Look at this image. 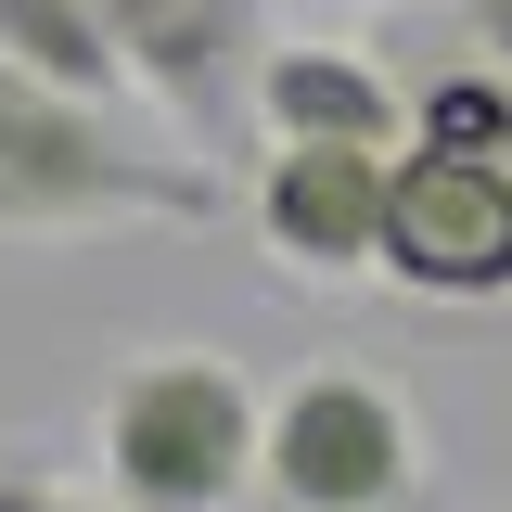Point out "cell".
Listing matches in <instances>:
<instances>
[{"label": "cell", "instance_id": "obj_5", "mask_svg": "<svg viewBox=\"0 0 512 512\" xmlns=\"http://www.w3.org/2000/svg\"><path fill=\"white\" fill-rule=\"evenodd\" d=\"M128 64V103H154L167 141L231 154V128H256V64H269V0H103Z\"/></svg>", "mask_w": 512, "mask_h": 512}, {"label": "cell", "instance_id": "obj_7", "mask_svg": "<svg viewBox=\"0 0 512 512\" xmlns=\"http://www.w3.org/2000/svg\"><path fill=\"white\" fill-rule=\"evenodd\" d=\"M256 141H410V103L372 52H282L256 64Z\"/></svg>", "mask_w": 512, "mask_h": 512}, {"label": "cell", "instance_id": "obj_1", "mask_svg": "<svg viewBox=\"0 0 512 512\" xmlns=\"http://www.w3.org/2000/svg\"><path fill=\"white\" fill-rule=\"evenodd\" d=\"M231 205L218 154L154 141L128 103L52 90L0 52V244H90V231H205Z\"/></svg>", "mask_w": 512, "mask_h": 512}, {"label": "cell", "instance_id": "obj_2", "mask_svg": "<svg viewBox=\"0 0 512 512\" xmlns=\"http://www.w3.org/2000/svg\"><path fill=\"white\" fill-rule=\"evenodd\" d=\"M256 436H269V410H256L244 359H218V346H141L90 410L103 487L128 512H231L256 487Z\"/></svg>", "mask_w": 512, "mask_h": 512}, {"label": "cell", "instance_id": "obj_3", "mask_svg": "<svg viewBox=\"0 0 512 512\" xmlns=\"http://www.w3.org/2000/svg\"><path fill=\"white\" fill-rule=\"evenodd\" d=\"M256 487L282 512H410L423 500V423L384 372H295L269 397Z\"/></svg>", "mask_w": 512, "mask_h": 512}, {"label": "cell", "instance_id": "obj_9", "mask_svg": "<svg viewBox=\"0 0 512 512\" xmlns=\"http://www.w3.org/2000/svg\"><path fill=\"white\" fill-rule=\"evenodd\" d=\"M0 512H128V500H116V487H103V500H77L64 474H39V461H13V448H0Z\"/></svg>", "mask_w": 512, "mask_h": 512}, {"label": "cell", "instance_id": "obj_6", "mask_svg": "<svg viewBox=\"0 0 512 512\" xmlns=\"http://www.w3.org/2000/svg\"><path fill=\"white\" fill-rule=\"evenodd\" d=\"M384 180H397V141H269L244 218H256V244L282 256L295 282H372Z\"/></svg>", "mask_w": 512, "mask_h": 512}, {"label": "cell", "instance_id": "obj_10", "mask_svg": "<svg viewBox=\"0 0 512 512\" xmlns=\"http://www.w3.org/2000/svg\"><path fill=\"white\" fill-rule=\"evenodd\" d=\"M461 39H474V64L512 77V0H461Z\"/></svg>", "mask_w": 512, "mask_h": 512}, {"label": "cell", "instance_id": "obj_8", "mask_svg": "<svg viewBox=\"0 0 512 512\" xmlns=\"http://www.w3.org/2000/svg\"><path fill=\"white\" fill-rule=\"evenodd\" d=\"M0 52L52 90H90V103H128V64H116V26L103 0H0Z\"/></svg>", "mask_w": 512, "mask_h": 512}, {"label": "cell", "instance_id": "obj_4", "mask_svg": "<svg viewBox=\"0 0 512 512\" xmlns=\"http://www.w3.org/2000/svg\"><path fill=\"white\" fill-rule=\"evenodd\" d=\"M372 282L423 295V308H500V295H512V154L397 141Z\"/></svg>", "mask_w": 512, "mask_h": 512}]
</instances>
